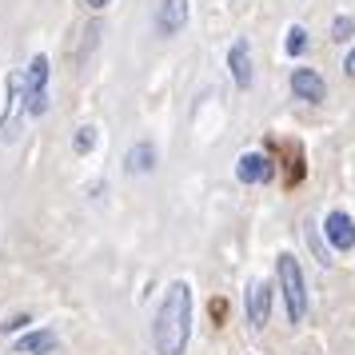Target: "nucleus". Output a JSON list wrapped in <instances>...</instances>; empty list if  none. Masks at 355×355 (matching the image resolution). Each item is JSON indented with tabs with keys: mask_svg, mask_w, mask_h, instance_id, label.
Returning <instances> with one entry per match:
<instances>
[{
	"mask_svg": "<svg viewBox=\"0 0 355 355\" xmlns=\"http://www.w3.org/2000/svg\"><path fill=\"white\" fill-rule=\"evenodd\" d=\"M352 36H355V20L352 17H336L331 20V40H336V44H347Z\"/></svg>",
	"mask_w": 355,
	"mask_h": 355,
	"instance_id": "obj_14",
	"label": "nucleus"
},
{
	"mask_svg": "<svg viewBox=\"0 0 355 355\" xmlns=\"http://www.w3.org/2000/svg\"><path fill=\"white\" fill-rule=\"evenodd\" d=\"M20 124H24V84H20V72L8 76L4 84V116H0V140H17Z\"/></svg>",
	"mask_w": 355,
	"mask_h": 355,
	"instance_id": "obj_4",
	"label": "nucleus"
},
{
	"mask_svg": "<svg viewBox=\"0 0 355 355\" xmlns=\"http://www.w3.org/2000/svg\"><path fill=\"white\" fill-rule=\"evenodd\" d=\"M56 347H60V339H56V331H49V327H40V331H28V336H20L12 352H17V355H52Z\"/></svg>",
	"mask_w": 355,
	"mask_h": 355,
	"instance_id": "obj_10",
	"label": "nucleus"
},
{
	"mask_svg": "<svg viewBox=\"0 0 355 355\" xmlns=\"http://www.w3.org/2000/svg\"><path fill=\"white\" fill-rule=\"evenodd\" d=\"M243 311H248V323H252L256 331H263V327H268V315H272V284H263V279L248 284Z\"/></svg>",
	"mask_w": 355,
	"mask_h": 355,
	"instance_id": "obj_6",
	"label": "nucleus"
},
{
	"mask_svg": "<svg viewBox=\"0 0 355 355\" xmlns=\"http://www.w3.org/2000/svg\"><path fill=\"white\" fill-rule=\"evenodd\" d=\"M320 232H323V240H327L331 252H352L355 248V220L347 211H331L320 224Z\"/></svg>",
	"mask_w": 355,
	"mask_h": 355,
	"instance_id": "obj_5",
	"label": "nucleus"
},
{
	"mask_svg": "<svg viewBox=\"0 0 355 355\" xmlns=\"http://www.w3.org/2000/svg\"><path fill=\"white\" fill-rule=\"evenodd\" d=\"M236 176L243 180V184H268V180L275 176V168L268 156H259V152H243L240 160H236Z\"/></svg>",
	"mask_w": 355,
	"mask_h": 355,
	"instance_id": "obj_9",
	"label": "nucleus"
},
{
	"mask_svg": "<svg viewBox=\"0 0 355 355\" xmlns=\"http://www.w3.org/2000/svg\"><path fill=\"white\" fill-rule=\"evenodd\" d=\"M152 168H156V148L144 140V144H136L128 152V172L132 176H144V172H152Z\"/></svg>",
	"mask_w": 355,
	"mask_h": 355,
	"instance_id": "obj_13",
	"label": "nucleus"
},
{
	"mask_svg": "<svg viewBox=\"0 0 355 355\" xmlns=\"http://www.w3.org/2000/svg\"><path fill=\"white\" fill-rule=\"evenodd\" d=\"M291 92L300 100H311V104H320L327 96V84L315 68H291Z\"/></svg>",
	"mask_w": 355,
	"mask_h": 355,
	"instance_id": "obj_8",
	"label": "nucleus"
},
{
	"mask_svg": "<svg viewBox=\"0 0 355 355\" xmlns=\"http://www.w3.org/2000/svg\"><path fill=\"white\" fill-rule=\"evenodd\" d=\"M49 56L44 52H36L33 60H28V68L20 72V84H24V112L28 116H44L49 112Z\"/></svg>",
	"mask_w": 355,
	"mask_h": 355,
	"instance_id": "obj_3",
	"label": "nucleus"
},
{
	"mask_svg": "<svg viewBox=\"0 0 355 355\" xmlns=\"http://www.w3.org/2000/svg\"><path fill=\"white\" fill-rule=\"evenodd\" d=\"M192 339V288L176 279L172 288L164 291L160 307H156V320H152V343L160 355H184Z\"/></svg>",
	"mask_w": 355,
	"mask_h": 355,
	"instance_id": "obj_1",
	"label": "nucleus"
},
{
	"mask_svg": "<svg viewBox=\"0 0 355 355\" xmlns=\"http://www.w3.org/2000/svg\"><path fill=\"white\" fill-rule=\"evenodd\" d=\"M275 272H279V291H284V304H288V320L304 323V315H307V284H304V272H300V259L291 256V252H279Z\"/></svg>",
	"mask_w": 355,
	"mask_h": 355,
	"instance_id": "obj_2",
	"label": "nucleus"
},
{
	"mask_svg": "<svg viewBox=\"0 0 355 355\" xmlns=\"http://www.w3.org/2000/svg\"><path fill=\"white\" fill-rule=\"evenodd\" d=\"M227 68H232L236 88H248V84H252V52H248V40H236V44H232V52H227Z\"/></svg>",
	"mask_w": 355,
	"mask_h": 355,
	"instance_id": "obj_11",
	"label": "nucleus"
},
{
	"mask_svg": "<svg viewBox=\"0 0 355 355\" xmlns=\"http://www.w3.org/2000/svg\"><path fill=\"white\" fill-rule=\"evenodd\" d=\"M84 4H88V8H108L112 0H84Z\"/></svg>",
	"mask_w": 355,
	"mask_h": 355,
	"instance_id": "obj_19",
	"label": "nucleus"
},
{
	"mask_svg": "<svg viewBox=\"0 0 355 355\" xmlns=\"http://www.w3.org/2000/svg\"><path fill=\"white\" fill-rule=\"evenodd\" d=\"M307 49V28L304 24H291L288 28V56H300Z\"/></svg>",
	"mask_w": 355,
	"mask_h": 355,
	"instance_id": "obj_15",
	"label": "nucleus"
},
{
	"mask_svg": "<svg viewBox=\"0 0 355 355\" xmlns=\"http://www.w3.org/2000/svg\"><path fill=\"white\" fill-rule=\"evenodd\" d=\"M343 72H347V76H355V49L347 52V60H343Z\"/></svg>",
	"mask_w": 355,
	"mask_h": 355,
	"instance_id": "obj_18",
	"label": "nucleus"
},
{
	"mask_svg": "<svg viewBox=\"0 0 355 355\" xmlns=\"http://www.w3.org/2000/svg\"><path fill=\"white\" fill-rule=\"evenodd\" d=\"M304 240H307V248H311V256L320 259L323 268H331L336 259H331V248H327V240H323V232H320V224H311L307 220L304 224Z\"/></svg>",
	"mask_w": 355,
	"mask_h": 355,
	"instance_id": "obj_12",
	"label": "nucleus"
},
{
	"mask_svg": "<svg viewBox=\"0 0 355 355\" xmlns=\"http://www.w3.org/2000/svg\"><path fill=\"white\" fill-rule=\"evenodd\" d=\"M24 323H28V315H12V320H8V323H0V331L8 336V331H20Z\"/></svg>",
	"mask_w": 355,
	"mask_h": 355,
	"instance_id": "obj_17",
	"label": "nucleus"
},
{
	"mask_svg": "<svg viewBox=\"0 0 355 355\" xmlns=\"http://www.w3.org/2000/svg\"><path fill=\"white\" fill-rule=\"evenodd\" d=\"M188 4H192V0H164L160 8H156V33L160 36L184 33V24H188Z\"/></svg>",
	"mask_w": 355,
	"mask_h": 355,
	"instance_id": "obj_7",
	"label": "nucleus"
},
{
	"mask_svg": "<svg viewBox=\"0 0 355 355\" xmlns=\"http://www.w3.org/2000/svg\"><path fill=\"white\" fill-rule=\"evenodd\" d=\"M72 148H76L80 156H88V152L96 148V128H76V140H72Z\"/></svg>",
	"mask_w": 355,
	"mask_h": 355,
	"instance_id": "obj_16",
	"label": "nucleus"
}]
</instances>
